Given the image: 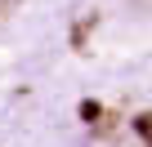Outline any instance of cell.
Wrapping results in <instances>:
<instances>
[{"label": "cell", "instance_id": "cell-1", "mask_svg": "<svg viewBox=\"0 0 152 147\" xmlns=\"http://www.w3.org/2000/svg\"><path fill=\"white\" fill-rule=\"evenodd\" d=\"M76 112H81V120H85V125H99V120H103V103H94V98H85Z\"/></svg>", "mask_w": 152, "mask_h": 147}, {"label": "cell", "instance_id": "cell-2", "mask_svg": "<svg viewBox=\"0 0 152 147\" xmlns=\"http://www.w3.org/2000/svg\"><path fill=\"white\" fill-rule=\"evenodd\" d=\"M134 134L139 138H152V116H134Z\"/></svg>", "mask_w": 152, "mask_h": 147}, {"label": "cell", "instance_id": "cell-3", "mask_svg": "<svg viewBox=\"0 0 152 147\" xmlns=\"http://www.w3.org/2000/svg\"><path fill=\"white\" fill-rule=\"evenodd\" d=\"M139 5H152V0H139Z\"/></svg>", "mask_w": 152, "mask_h": 147}, {"label": "cell", "instance_id": "cell-4", "mask_svg": "<svg viewBox=\"0 0 152 147\" xmlns=\"http://www.w3.org/2000/svg\"><path fill=\"white\" fill-rule=\"evenodd\" d=\"M148 147H152V138H148Z\"/></svg>", "mask_w": 152, "mask_h": 147}]
</instances>
